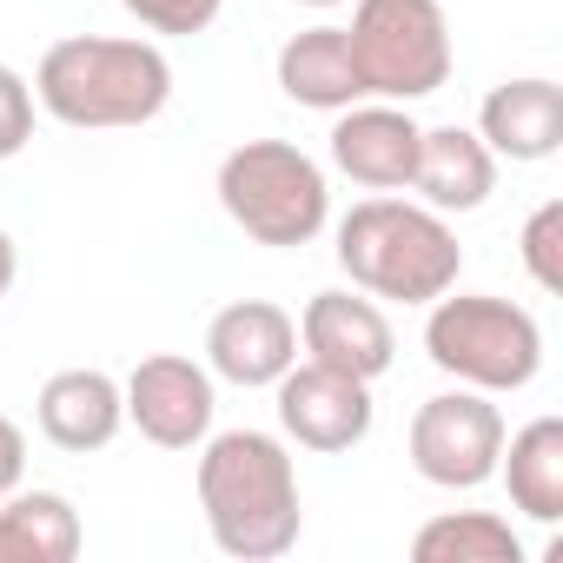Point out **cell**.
Segmentation results:
<instances>
[{
    "label": "cell",
    "mask_w": 563,
    "mask_h": 563,
    "mask_svg": "<svg viewBox=\"0 0 563 563\" xmlns=\"http://www.w3.org/2000/svg\"><path fill=\"white\" fill-rule=\"evenodd\" d=\"M192 490H199L206 537L225 556H239V563L286 556L299 543V530H306L299 464H292V444L278 438V431H252V424L206 431Z\"/></svg>",
    "instance_id": "1"
},
{
    "label": "cell",
    "mask_w": 563,
    "mask_h": 563,
    "mask_svg": "<svg viewBox=\"0 0 563 563\" xmlns=\"http://www.w3.org/2000/svg\"><path fill=\"white\" fill-rule=\"evenodd\" d=\"M299 8H345V0H299Z\"/></svg>",
    "instance_id": "25"
},
{
    "label": "cell",
    "mask_w": 563,
    "mask_h": 563,
    "mask_svg": "<svg viewBox=\"0 0 563 563\" xmlns=\"http://www.w3.org/2000/svg\"><path fill=\"white\" fill-rule=\"evenodd\" d=\"M352 60L365 80V100H424L451 80V21L444 0H352Z\"/></svg>",
    "instance_id": "6"
},
{
    "label": "cell",
    "mask_w": 563,
    "mask_h": 563,
    "mask_svg": "<svg viewBox=\"0 0 563 563\" xmlns=\"http://www.w3.org/2000/svg\"><path fill=\"white\" fill-rule=\"evenodd\" d=\"M14 278H21V252H14V239L0 232V299L14 292Z\"/></svg>",
    "instance_id": "24"
},
{
    "label": "cell",
    "mask_w": 563,
    "mask_h": 563,
    "mask_svg": "<svg viewBox=\"0 0 563 563\" xmlns=\"http://www.w3.org/2000/svg\"><path fill=\"white\" fill-rule=\"evenodd\" d=\"M424 358L471 391H523L543 372V325L530 306L497 292H444L424 306Z\"/></svg>",
    "instance_id": "5"
},
{
    "label": "cell",
    "mask_w": 563,
    "mask_h": 563,
    "mask_svg": "<svg viewBox=\"0 0 563 563\" xmlns=\"http://www.w3.org/2000/svg\"><path fill=\"white\" fill-rule=\"evenodd\" d=\"M332 252L339 272L358 292L391 299V306H431L457 286L464 272V245L451 232L444 212H431L424 199H398V192H372L358 199L339 225H332Z\"/></svg>",
    "instance_id": "3"
},
{
    "label": "cell",
    "mask_w": 563,
    "mask_h": 563,
    "mask_svg": "<svg viewBox=\"0 0 563 563\" xmlns=\"http://www.w3.org/2000/svg\"><path fill=\"white\" fill-rule=\"evenodd\" d=\"M120 8L146 27V34H166V41H192L206 34L219 14H225V0H120Z\"/></svg>",
    "instance_id": "21"
},
{
    "label": "cell",
    "mask_w": 563,
    "mask_h": 563,
    "mask_svg": "<svg viewBox=\"0 0 563 563\" xmlns=\"http://www.w3.org/2000/svg\"><path fill=\"white\" fill-rule=\"evenodd\" d=\"M477 140L510 166H543L563 146V87L543 74L497 80L477 107Z\"/></svg>",
    "instance_id": "14"
},
{
    "label": "cell",
    "mask_w": 563,
    "mask_h": 563,
    "mask_svg": "<svg viewBox=\"0 0 563 563\" xmlns=\"http://www.w3.org/2000/svg\"><path fill=\"white\" fill-rule=\"evenodd\" d=\"M120 391H126V424L159 451H199L212 431V411H219V378L179 352L140 358Z\"/></svg>",
    "instance_id": "9"
},
{
    "label": "cell",
    "mask_w": 563,
    "mask_h": 563,
    "mask_svg": "<svg viewBox=\"0 0 563 563\" xmlns=\"http://www.w3.org/2000/svg\"><path fill=\"white\" fill-rule=\"evenodd\" d=\"M212 192H219L225 219L252 245H272V252L312 245L332 225V179L292 140H245V146H232L219 159Z\"/></svg>",
    "instance_id": "4"
},
{
    "label": "cell",
    "mask_w": 563,
    "mask_h": 563,
    "mask_svg": "<svg viewBox=\"0 0 563 563\" xmlns=\"http://www.w3.org/2000/svg\"><path fill=\"white\" fill-rule=\"evenodd\" d=\"M21 477H27V431L0 411V497H8Z\"/></svg>",
    "instance_id": "23"
},
{
    "label": "cell",
    "mask_w": 563,
    "mask_h": 563,
    "mask_svg": "<svg viewBox=\"0 0 563 563\" xmlns=\"http://www.w3.org/2000/svg\"><path fill=\"white\" fill-rule=\"evenodd\" d=\"M411 563H523V537L497 510H444L418 523Z\"/></svg>",
    "instance_id": "19"
},
{
    "label": "cell",
    "mask_w": 563,
    "mask_h": 563,
    "mask_svg": "<svg viewBox=\"0 0 563 563\" xmlns=\"http://www.w3.org/2000/svg\"><path fill=\"white\" fill-rule=\"evenodd\" d=\"M272 398H278V438L299 444V451H319V457L358 451L372 438V424H378L372 385L345 378L332 365H312V358H299L286 378H278Z\"/></svg>",
    "instance_id": "8"
},
{
    "label": "cell",
    "mask_w": 563,
    "mask_h": 563,
    "mask_svg": "<svg viewBox=\"0 0 563 563\" xmlns=\"http://www.w3.org/2000/svg\"><path fill=\"white\" fill-rule=\"evenodd\" d=\"M34 87H27V74H14L8 60H0V159H21L27 153V140H34Z\"/></svg>",
    "instance_id": "22"
},
{
    "label": "cell",
    "mask_w": 563,
    "mask_h": 563,
    "mask_svg": "<svg viewBox=\"0 0 563 563\" xmlns=\"http://www.w3.org/2000/svg\"><path fill=\"white\" fill-rule=\"evenodd\" d=\"M299 365V319L272 299H232L206 325V372L239 391H272Z\"/></svg>",
    "instance_id": "11"
},
{
    "label": "cell",
    "mask_w": 563,
    "mask_h": 563,
    "mask_svg": "<svg viewBox=\"0 0 563 563\" xmlns=\"http://www.w3.org/2000/svg\"><path fill=\"white\" fill-rule=\"evenodd\" d=\"M411 192L457 219V212H477L490 192H497V153L477 140V126H424L418 133V173H411Z\"/></svg>",
    "instance_id": "15"
},
{
    "label": "cell",
    "mask_w": 563,
    "mask_h": 563,
    "mask_svg": "<svg viewBox=\"0 0 563 563\" xmlns=\"http://www.w3.org/2000/svg\"><path fill=\"white\" fill-rule=\"evenodd\" d=\"M34 107L74 133L153 126L173 100V60L133 34H67L34 67Z\"/></svg>",
    "instance_id": "2"
},
{
    "label": "cell",
    "mask_w": 563,
    "mask_h": 563,
    "mask_svg": "<svg viewBox=\"0 0 563 563\" xmlns=\"http://www.w3.org/2000/svg\"><path fill=\"white\" fill-rule=\"evenodd\" d=\"M517 258H523V272H530L537 292H550V299L563 292V199H543V206L523 219Z\"/></svg>",
    "instance_id": "20"
},
{
    "label": "cell",
    "mask_w": 563,
    "mask_h": 563,
    "mask_svg": "<svg viewBox=\"0 0 563 563\" xmlns=\"http://www.w3.org/2000/svg\"><path fill=\"white\" fill-rule=\"evenodd\" d=\"M497 477H504L517 517L556 523V517H563V418L543 411V418H530L523 431H504Z\"/></svg>",
    "instance_id": "17"
},
{
    "label": "cell",
    "mask_w": 563,
    "mask_h": 563,
    "mask_svg": "<svg viewBox=\"0 0 563 563\" xmlns=\"http://www.w3.org/2000/svg\"><path fill=\"white\" fill-rule=\"evenodd\" d=\"M278 93L292 107H312V113H345L365 100V80H358V60H352V41L345 27H306L278 47Z\"/></svg>",
    "instance_id": "16"
},
{
    "label": "cell",
    "mask_w": 563,
    "mask_h": 563,
    "mask_svg": "<svg viewBox=\"0 0 563 563\" xmlns=\"http://www.w3.org/2000/svg\"><path fill=\"white\" fill-rule=\"evenodd\" d=\"M418 120L398 100H358L332 113V166L365 192H411L418 173Z\"/></svg>",
    "instance_id": "12"
},
{
    "label": "cell",
    "mask_w": 563,
    "mask_h": 563,
    "mask_svg": "<svg viewBox=\"0 0 563 563\" xmlns=\"http://www.w3.org/2000/svg\"><path fill=\"white\" fill-rule=\"evenodd\" d=\"M411 471L438 490H484L497 477V451H504V411L490 391H438L411 411Z\"/></svg>",
    "instance_id": "7"
},
{
    "label": "cell",
    "mask_w": 563,
    "mask_h": 563,
    "mask_svg": "<svg viewBox=\"0 0 563 563\" xmlns=\"http://www.w3.org/2000/svg\"><path fill=\"white\" fill-rule=\"evenodd\" d=\"M299 358L378 385L391 372V358H398V332H391V319H385V306L372 292L332 286V292H312L306 312H299Z\"/></svg>",
    "instance_id": "10"
},
{
    "label": "cell",
    "mask_w": 563,
    "mask_h": 563,
    "mask_svg": "<svg viewBox=\"0 0 563 563\" xmlns=\"http://www.w3.org/2000/svg\"><path fill=\"white\" fill-rule=\"evenodd\" d=\"M87 543L80 530V510L74 497L60 490H27L14 484L8 497H0V563H74Z\"/></svg>",
    "instance_id": "18"
},
{
    "label": "cell",
    "mask_w": 563,
    "mask_h": 563,
    "mask_svg": "<svg viewBox=\"0 0 563 563\" xmlns=\"http://www.w3.org/2000/svg\"><path fill=\"white\" fill-rule=\"evenodd\" d=\"M34 424H41V438H47L54 451H74V457L107 451V444L126 431V391H120V378L100 372V365H67V372H54V378L41 385Z\"/></svg>",
    "instance_id": "13"
}]
</instances>
